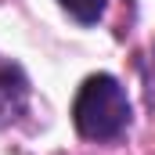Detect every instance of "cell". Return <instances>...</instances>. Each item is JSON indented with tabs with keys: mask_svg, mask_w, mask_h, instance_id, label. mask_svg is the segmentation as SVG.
<instances>
[{
	"mask_svg": "<svg viewBox=\"0 0 155 155\" xmlns=\"http://www.w3.org/2000/svg\"><path fill=\"white\" fill-rule=\"evenodd\" d=\"M76 22H83V25H94L101 15H105V4L108 0H58Z\"/></svg>",
	"mask_w": 155,
	"mask_h": 155,
	"instance_id": "3957f363",
	"label": "cell"
},
{
	"mask_svg": "<svg viewBox=\"0 0 155 155\" xmlns=\"http://www.w3.org/2000/svg\"><path fill=\"white\" fill-rule=\"evenodd\" d=\"M152 94H155V51H152Z\"/></svg>",
	"mask_w": 155,
	"mask_h": 155,
	"instance_id": "277c9868",
	"label": "cell"
},
{
	"mask_svg": "<svg viewBox=\"0 0 155 155\" xmlns=\"http://www.w3.org/2000/svg\"><path fill=\"white\" fill-rule=\"evenodd\" d=\"M72 123L87 141H116L130 126V97L108 72L87 76L72 101Z\"/></svg>",
	"mask_w": 155,
	"mask_h": 155,
	"instance_id": "6da1fadb",
	"label": "cell"
},
{
	"mask_svg": "<svg viewBox=\"0 0 155 155\" xmlns=\"http://www.w3.org/2000/svg\"><path fill=\"white\" fill-rule=\"evenodd\" d=\"M25 101H29V83L22 76V69L15 61H4L0 58V126L4 123H15V119L25 112Z\"/></svg>",
	"mask_w": 155,
	"mask_h": 155,
	"instance_id": "7a4b0ae2",
	"label": "cell"
}]
</instances>
